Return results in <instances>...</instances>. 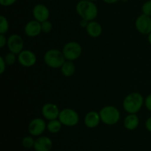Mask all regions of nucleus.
<instances>
[{"instance_id": "nucleus-8", "label": "nucleus", "mask_w": 151, "mask_h": 151, "mask_svg": "<svg viewBox=\"0 0 151 151\" xmlns=\"http://www.w3.org/2000/svg\"><path fill=\"white\" fill-rule=\"evenodd\" d=\"M24 41L22 37L17 34H13L7 38V47L9 51L19 55L24 49Z\"/></svg>"}, {"instance_id": "nucleus-27", "label": "nucleus", "mask_w": 151, "mask_h": 151, "mask_svg": "<svg viewBox=\"0 0 151 151\" xmlns=\"http://www.w3.org/2000/svg\"><path fill=\"white\" fill-rule=\"evenodd\" d=\"M17 0H0V4L4 7H8V6L13 5Z\"/></svg>"}, {"instance_id": "nucleus-2", "label": "nucleus", "mask_w": 151, "mask_h": 151, "mask_svg": "<svg viewBox=\"0 0 151 151\" xmlns=\"http://www.w3.org/2000/svg\"><path fill=\"white\" fill-rule=\"evenodd\" d=\"M145 103L142 95L138 92H132L123 100V109L128 114H137Z\"/></svg>"}, {"instance_id": "nucleus-23", "label": "nucleus", "mask_w": 151, "mask_h": 151, "mask_svg": "<svg viewBox=\"0 0 151 151\" xmlns=\"http://www.w3.org/2000/svg\"><path fill=\"white\" fill-rule=\"evenodd\" d=\"M41 30L44 33H49L52 30V24L50 21L47 20L41 22Z\"/></svg>"}, {"instance_id": "nucleus-9", "label": "nucleus", "mask_w": 151, "mask_h": 151, "mask_svg": "<svg viewBox=\"0 0 151 151\" xmlns=\"http://www.w3.org/2000/svg\"><path fill=\"white\" fill-rule=\"evenodd\" d=\"M18 60L22 66L31 67L36 63L37 58L33 52L23 50L18 55Z\"/></svg>"}, {"instance_id": "nucleus-33", "label": "nucleus", "mask_w": 151, "mask_h": 151, "mask_svg": "<svg viewBox=\"0 0 151 151\" xmlns=\"http://www.w3.org/2000/svg\"><path fill=\"white\" fill-rule=\"evenodd\" d=\"M122 1H124V2H126V1H128V0H121Z\"/></svg>"}, {"instance_id": "nucleus-13", "label": "nucleus", "mask_w": 151, "mask_h": 151, "mask_svg": "<svg viewBox=\"0 0 151 151\" xmlns=\"http://www.w3.org/2000/svg\"><path fill=\"white\" fill-rule=\"evenodd\" d=\"M42 32L41 22L36 20H32L28 22L24 27V32L29 37H36Z\"/></svg>"}, {"instance_id": "nucleus-30", "label": "nucleus", "mask_w": 151, "mask_h": 151, "mask_svg": "<svg viewBox=\"0 0 151 151\" xmlns=\"http://www.w3.org/2000/svg\"><path fill=\"white\" fill-rule=\"evenodd\" d=\"M145 127L146 128H147V131L151 132V116L150 117H149L148 119H147V121H146Z\"/></svg>"}, {"instance_id": "nucleus-6", "label": "nucleus", "mask_w": 151, "mask_h": 151, "mask_svg": "<svg viewBox=\"0 0 151 151\" xmlns=\"http://www.w3.org/2000/svg\"><path fill=\"white\" fill-rule=\"evenodd\" d=\"M58 119L62 125L68 127H72L76 125L79 122V115L76 111L72 109L66 108L60 111Z\"/></svg>"}, {"instance_id": "nucleus-16", "label": "nucleus", "mask_w": 151, "mask_h": 151, "mask_svg": "<svg viewBox=\"0 0 151 151\" xmlns=\"http://www.w3.org/2000/svg\"><path fill=\"white\" fill-rule=\"evenodd\" d=\"M86 32L89 36L92 38H98L100 36L103 32V28L101 24L95 21H91L88 22V26L86 28Z\"/></svg>"}, {"instance_id": "nucleus-14", "label": "nucleus", "mask_w": 151, "mask_h": 151, "mask_svg": "<svg viewBox=\"0 0 151 151\" xmlns=\"http://www.w3.org/2000/svg\"><path fill=\"white\" fill-rule=\"evenodd\" d=\"M53 145L51 139L47 137H38L35 140L34 149L35 151H50Z\"/></svg>"}, {"instance_id": "nucleus-11", "label": "nucleus", "mask_w": 151, "mask_h": 151, "mask_svg": "<svg viewBox=\"0 0 151 151\" xmlns=\"http://www.w3.org/2000/svg\"><path fill=\"white\" fill-rule=\"evenodd\" d=\"M60 111L57 105L54 103H48L43 106L41 109V114L47 120H52V119H58Z\"/></svg>"}, {"instance_id": "nucleus-22", "label": "nucleus", "mask_w": 151, "mask_h": 151, "mask_svg": "<svg viewBox=\"0 0 151 151\" xmlns=\"http://www.w3.org/2000/svg\"><path fill=\"white\" fill-rule=\"evenodd\" d=\"M34 144H35V140L31 137H26L22 139V145L25 148H31L34 147Z\"/></svg>"}, {"instance_id": "nucleus-15", "label": "nucleus", "mask_w": 151, "mask_h": 151, "mask_svg": "<svg viewBox=\"0 0 151 151\" xmlns=\"http://www.w3.org/2000/svg\"><path fill=\"white\" fill-rule=\"evenodd\" d=\"M100 114L94 111H91L86 114L84 117V123L88 128H94L100 124Z\"/></svg>"}, {"instance_id": "nucleus-24", "label": "nucleus", "mask_w": 151, "mask_h": 151, "mask_svg": "<svg viewBox=\"0 0 151 151\" xmlns=\"http://www.w3.org/2000/svg\"><path fill=\"white\" fill-rule=\"evenodd\" d=\"M142 10L144 14L151 16V0H149L143 4Z\"/></svg>"}, {"instance_id": "nucleus-32", "label": "nucleus", "mask_w": 151, "mask_h": 151, "mask_svg": "<svg viewBox=\"0 0 151 151\" xmlns=\"http://www.w3.org/2000/svg\"><path fill=\"white\" fill-rule=\"evenodd\" d=\"M148 42L150 43V44L151 45V32L148 35Z\"/></svg>"}, {"instance_id": "nucleus-28", "label": "nucleus", "mask_w": 151, "mask_h": 151, "mask_svg": "<svg viewBox=\"0 0 151 151\" xmlns=\"http://www.w3.org/2000/svg\"><path fill=\"white\" fill-rule=\"evenodd\" d=\"M7 44V38L4 35V34L0 35V47L3 48Z\"/></svg>"}, {"instance_id": "nucleus-18", "label": "nucleus", "mask_w": 151, "mask_h": 151, "mask_svg": "<svg viewBox=\"0 0 151 151\" xmlns=\"http://www.w3.org/2000/svg\"><path fill=\"white\" fill-rule=\"evenodd\" d=\"M75 65L72 60H66L63 63L60 67V71L63 76L65 77H71L75 74Z\"/></svg>"}, {"instance_id": "nucleus-26", "label": "nucleus", "mask_w": 151, "mask_h": 151, "mask_svg": "<svg viewBox=\"0 0 151 151\" xmlns=\"http://www.w3.org/2000/svg\"><path fill=\"white\" fill-rule=\"evenodd\" d=\"M145 106L146 109L151 112V94L147 95V97L145 99Z\"/></svg>"}, {"instance_id": "nucleus-7", "label": "nucleus", "mask_w": 151, "mask_h": 151, "mask_svg": "<svg viewBox=\"0 0 151 151\" xmlns=\"http://www.w3.org/2000/svg\"><path fill=\"white\" fill-rule=\"evenodd\" d=\"M135 26L139 32L142 35H149L151 32V16L142 14L137 19Z\"/></svg>"}, {"instance_id": "nucleus-10", "label": "nucleus", "mask_w": 151, "mask_h": 151, "mask_svg": "<svg viewBox=\"0 0 151 151\" xmlns=\"http://www.w3.org/2000/svg\"><path fill=\"white\" fill-rule=\"evenodd\" d=\"M47 128V124L45 121L41 118H35L29 124L28 131L29 134L34 137H38L41 135Z\"/></svg>"}, {"instance_id": "nucleus-1", "label": "nucleus", "mask_w": 151, "mask_h": 151, "mask_svg": "<svg viewBox=\"0 0 151 151\" xmlns=\"http://www.w3.org/2000/svg\"><path fill=\"white\" fill-rule=\"evenodd\" d=\"M76 11L81 19L91 22L94 21L98 15V8L94 1L81 0L77 4Z\"/></svg>"}, {"instance_id": "nucleus-29", "label": "nucleus", "mask_w": 151, "mask_h": 151, "mask_svg": "<svg viewBox=\"0 0 151 151\" xmlns=\"http://www.w3.org/2000/svg\"><path fill=\"white\" fill-rule=\"evenodd\" d=\"M88 21L85 20V19H81V21L80 22V26L83 28H86V27L88 26Z\"/></svg>"}, {"instance_id": "nucleus-17", "label": "nucleus", "mask_w": 151, "mask_h": 151, "mask_svg": "<svg viewBox=\"0 0 151 151\" xmlns=\"http://www.w3.org/2000/svg\"><path fill=\"white\" fill-rule=\"evenodd\" d=\"M139 124V119L137 114H129L124 119V126L129 131L136 129Z\"/></svg>"}, {"instance_id": "nucleus-12", "label": "nucleus", "mask_w": 151, "mask_h": 151, "mask_svg": "<svg viewBox=\"0 0 151 151\" xmlns=\"http://www.w3.org/2000/svg\"><path fill=\"white\" fill-rule=\"evenodd\" d=\"M50 10L48 7L43 4H38L32 9V16L35 20L39 22H45L50 18Z\"/></svg>"}, {"instance_id": "nucleus-3", "label": "nucleus", "mask_w": 151, "mask_h": 151, "mask_svg": "<svg viewBox=\"0 0 151 151\" xmlns=\"http://www.w3.org/2000/svg\"><path fill=\"white\" fill-rule=\"evenodd\" d=\"M64 55L62 51L56 49H51L47 50L44 55V63L50 68L58 69L66 61Z\"/></svg>"}, {"instance_id": "nucleus-5", "label": "nucleus", "mask_w": 151, "mask_h": 151, "mask_svg": "<svg viewBox=\"0 0 151 151\" xmlns=\"http://www.w3.org/2000/svg\"><path fill=\"white\" fill-rule=\"evenodd\" d=\"M63 55L66 60H73L79 58L82 54V47L76 41H70L63 46L62 50Z\"/></svg>"}, {"instance_id": "nucleus-4", "label": "nucleus", "mask_w": 151, "mask_h": 151, "mask_svg": "<svg viewBox=\"0 0 151 151\" xmlns=\"http://www.w3.org/2000/svg\"><path fill=\"white\" fill-rule=\"evenodd\" d=\"M101 121L108 125H113L120 119V112L113 106H106L99 112Z\"/></svg>"}, {"instance_id": "nucleus-34", "label": "nucleus", "mask_w": 151, "mask_h": 151, "mask_svg": "<svg viewBox=\"0 0 151 151\" xmlns=\"http://www.w3.org/2000/svg\"><path fill=\"white\" fill-rule=\"evenodd\" d=\"M88 1H97V0H88Z\"/></svg>"}, {"instance_id": "nucleus-20", "label": "nucleus", "mask_w": 151, "mask_h": 151, "mask_svg": "<svg viewBox=\"0 0 151 151\" xmlns=\"http://www.w3.org/2000/svg\"><path fill=\"white\" fill-rule=\"evenodd\" d=\"M9 22L4 16H0V33H7L9 29Z\"/></svg>"}, {"instance_id": "nucleus-25", "label": "nucleus", "mask_w": 151, "mask_h": 151, "mask_svg": "<svg viewBox=\"0 0 151 151\" xmlns=\"http://www.w3.org/2000/svg\"><path fill=\"white\" fill-rule=\"evenodd\" d=\"M6 66H7V64H6V62L4 60V57L1 56L0 57V74L2 75L4 73L6 69Z\"/></svg>"}, {"instance_id": "nucleus-19", "label": "nucleus", "mask_w": 151, "mask_h": 151, "mask_svg": "<svg viewBox=\"0 0 151 151\" xmlns=\"http://www.w3.org/2000/svg\"><path fill=\"white\" fill-rule=\"evenodd\" d=\"M61 127L62 123L58 119L50 120L48 123L47 124V130L50 133H52V134H56V133L59 132L60 131V129H61Z\"/></svg>"}, {"instance_id": "nucleus-31", "label": "nucleus", "mask_w": 151, "mask_h": 151, "mask_svg": "<svg viewBox=\"0 0 151 151\" xmlns=\"http://www.w3.org/2000/svg\"><path fill=\"white\" fill-rule=\"evenodd\" d=\"M103 1L107 4H114V3L117 2L118 0H103Z\"/></svg>"}, {"instance_id": "nucleus-21", "label": "nucleus", "mask_w": 151, "mask_h": 151, "mask_svg": "<svg viewBox=\"0 0 151 151\" xmlns=\"http://www.w3.org/2000/svg\"><path fill=\"white\" fill-rule=\"evenodd\" d=\"M16 54H15V53L13 52H11L7 53L4 57V60H5L6 62V64L8 65V66H11V65L14 64L16 60Z\"/></svg>"}]
</instances>
